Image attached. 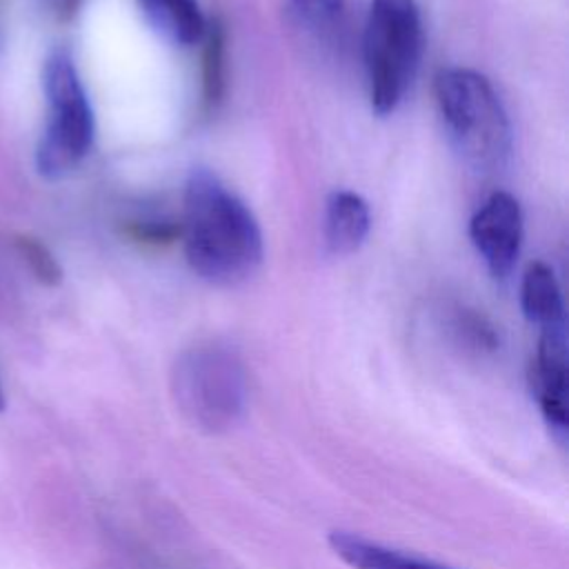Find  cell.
I'll list each match as a JSON object with an SVG mask.
<instances>
[{
    "label": "cell",
    "instance_id": "6da1fadb",
    "mask_svg": "<svg viewBox=\"0 0 569 569\" xmlns=\"http://www.w3.org/2000/svg\"><path fill=\"white\" fill-rule=\"evenodd\" d=\"M180 236L189 267L218 287L240 284L262 262V231L251 209L209 169H193L184 187Z\"/></svg>",
    "mask_w": 569,
    "mask_h": 569
},
{
    "label": "cell",
    "instance_id": "7a4b0ae2",
    "mask_svg": "<svg viewBox=\"0 0 569 569\" xmlns=\"http://www.w3.org/2000/svg\"><path fill=\"white\" fill-rule=\"evenodd\" d=\"M449 144L478 171L502 169L511 153V124L493 84L473 69H445L433 84Z\"/></svg>",
    "mask_w": 569,
    "mask_h": 569
},
{
    "label": "cell",
    "instance_id": "3957f363",
    "mask_svg": "<svg viewBox=\"0 0 569 569\" xmlns=\"http://www.w3.org/2000/svg\"><path fill=\"white\" fill-rule=\"evenodd\" d=\"M171 396L196 431L220 436L236 429L249 405V380L240 356L218 342L184 349L171 369Z\"/></svg>",
    "mask_w": 569,
    "mask_h": 569
},
{
    "label": "cell",
    "instance_id": "277c9868",
    "mask_svg": "<svg viewBox=\"0 0 569 569\" xmlns=\"http://www.w3.org/2000/svg\"><path fill=\"white\" fill-rule=\"evenodd\" d=\"M422 18L416 0H371L362 51L371 109L393 113L413 84L422 58Z\"/></svg>",
    "mask_w": 569,
    "mask_h": 569
},
{
    "label": "cell",
    "instance_id": "5b68a950",
    "mask_svg": "<svg viewBox=\"0 0 569 569\" xmlns=\"http://www.w3.org/2000/svg\"><path fill=\"white\" fill-rule=\"evenodd\" d=\"M47 122L36 147V167L44 178H62L91 151L96 122L84 84L67 49H53L42 67Z\"/></svg>",
    "mask_w": 569,
    "mask_h": 569
},
{
    "label": "cell",
    "instance_id": "8992f818",
    "mask_svg": "<svg viewBox=\"0 0 569 569\" xmlns=\"http://www.w3.org/2000/svg\"><path fill=\"white\" fill-rule=\"evenodd\" d=\"M469 236L493 278H507L520 256L522 211L507 191L491 193L469 222Z\"/></svg>",
    "mask_w": 569,
    "mask_h": 569
},
{
    "label": "cell",
    "instance_id": "52a82bcc",
    "mask_svg": "<svg viewBox=\"0 0 569 569\" xmlns=\"http://www.w3.org/2000/svg\"><path fill=\"white\" fill-rule=\"evenodd\" d=\"M531 393L553 438L567 440V331H540L529 371Z\"/></svg>",
    "mask_w": 569,
    "mask_h": 569
},
{
    "label": "cell",
    "instance_id": "ba28073f",
    "mask_svg": "<svg viewBox=\"0 0 569 569\" xmlns=\"http://www.w3.org/2000/svg\"><path fill=\"white\" fill-rule=\"evenodd\" d=\"M327 542L331 551L351 569H451L353 531H329Z\"/></svg>",
    "mask_w": 569,
    "mask_h": 569
},
{
    "label": "cell",
    "instance_id": "9c48e42d",
    "mask_svg": "<svg viewBox=\"0 0 569 569\" xmlns=\"http://www.w3.org/2000/svg\"><path fill=\"white\" fill-rule=\"evenodd\" d=\"M325 244L333 256H349L365 242L371 213L369 204L356 191H333L325 204Z\"/></svg>",
    "mask_w": 569,
    "mask_h": 569
},
{
    "label": "cell",
    "instance_id": "30bf717a",
    "mask_svg": "<svg viewBox=\"0 0 569 569\" xmlns=\"http://www.w3.org/2000/svg\"><path fill=\"white\" fill-rule=\"evenodd\" d=\"M520 307L525 318L540 331L565 329V302L560 284L545 262H531L520 284Z\"/></svg>",
    "mask_w": 569,
    "mask_h": 569
},
{
    "label": "cell",
    "instance_id": "8fae6325",
    "mask_svg": "<svg viewBox=\"0 0 569 569\" xmlns=\"http://www.w3.org/2000/svg\"><path fill=\"white\" fill-rule=\"evenodd\" d=\"M149 24L169 42L189 47L202 40L207 20L198 0H138Z\"/></svg>",
    "mask_w": 569,
    "mask_h": 569
},
{
    "label": "cell",
    "instance_id": "7c38bea8",
    "mask_svg": "<svg viewBox=\"0 0 569 569\" xmlns=\"http://www.w3.org/2000/svg\"><path fill=\"white\" fill-rule=\"evenodd\" d=\"M202 51V102L204 109H216L224 96L227 84V36L224 24L213 20L204 29Z\"/></svg>",
    "mask_w": 569,
    "mask_h": 569
},
{
    "label": "cell",
    "instance_id": "4fadbf2b",
    "mask_svg": "<svg viewBox=\"0 0 569 569\" xmlns=\"http://www.w3.org/2000/svg\"><path fill=\"white\" fill-rule=\"evenodd\" d=\"M449 331L460 347L473 353H491L500 345V336L491 320L469 307L453 309L449 318Z\"/></svg>",
    "mask_w": 569,
    "mask_h": 569
},
{
    "label": "cell",
    "instance_id": "5bb4252c",
    "mask_svg": "<svg viewBox=\"0 0 569 569\" xmlns=\"http://www.w3.org/2000/svg\"><path fill=\"white\" fill-rule=\"evenodd\" d=\"M293 20L316 38L329 36L342 18V0H289Z\"/></svg>",
    "mask_w": 569,
    "mask_h": 569
},
{
    "label": "cell",
    "instance_id": "9a60e30c",
    "mask_svg": "<svg viewBox=\"0 0 569 569\" xmlns=\"http://www.w3.org/2000/svg\"><path fill=\"white\" fill-rule=\"evenodd\" d=\"M16 247L36 280L42 284H58L62 280V269L44 242L33 236H18Z\"/></svg>",
    "mask_w": 569,
    "mask_h": 569
},
{
    "label": "cell",
    "instance_id": "2e32d148",
    "mask_svg": "<svg viewBox=\"0 0 569 569\" xmlns=\"http://www.w3.org/2000/svg\"><path fill=\"white\" fill-rule=\"evenodd\" d=\"M129 233L140 240V242H149V244H160V242H171L180 236V222H171V220H151V218H142V220H133L129 222Z\"/></svg>",
    "mask_w": 569,
    "mask_h": 569
},
{
    "label": "cell",
    "instance_id": "e0dca14e",
    "mask_svg": "<svg viewBox=\"0 0 569 569\" xmlns=\"http://www.w3.org/2000/svg\"><path fill=\"white\" fill-rule=\"evenodd\" d=\"M44 2H47L49 11L60 20H71L78 13V9L82 7V0H44Z\"/></svg>",
    "mask_w": 569,
    "mask_h": 569
},
{
    "label": "cell",
    "instance_id": "ac0fdd59",
    "mask_svg": "<svg viewBox=\"0 0 569 569\" xmlns=\"http://www.w3.org/2000/svg\"><path fill=\"white\" fill-rule=\"evenodd\" d=\"M4 409V393H2V387H0V411Z\"/></svg>",
    "mask_w": 569,
    "mask_h": 569
}]
</instances>
